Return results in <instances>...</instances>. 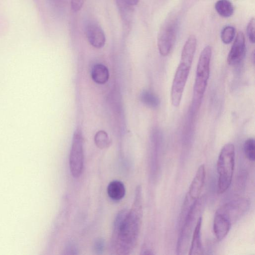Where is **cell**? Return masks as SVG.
I'll return each instance as SVG.
<instances>
[{"label":"cell","instance_id":"cell-3","mask_svg":"<svg viewBox=\"0 0 255 255\" xmlns=\"http://www.w3.org/2000/svg\"><path fill=\"white\" fill-rule=\"evenodd\" d=\"M212 48L209 45L202 50L197 63L193 87V105L198 110L206 91L210 76Z\"/></svg>","mask_w":255,"mask_h":255},{"label":"cell","instance_id":"cell-14","mask_svg":"<svg viewBox=\"0 0 255 255\" xmlns=\"http://www.w3.org/2000/svg\"><path fill=\"white\" fill-rule=\"evenodd\" d=\"M197 46L196 37L191 35L186 41L181 55V62L191 66Z\"/></svg>","mask_w":255,"mask_h":255},{"label":"cell","instance_id":"cell-15","mask_svg":"<svg viewBox=\"0 0 255 255\" xmlns=\"http://www.w3.org/2000/svg\"><path fill=\"white\" fill-rule=\"evenodd\" d=\"M107 191L109 197L115 201L123 199L126 193L124 184L118 180H114L109 183Z\"/></svg>","mask_w":255,"mask_h":255},{"label":"cell","instance_id":"cell-1","mask_svg":"<svg viewBox=\"0 0 255 255\" xmlns=\"http://www.w3.org/2000/svg\"><path fill=\"white\" fill-rule=\"evenodd\" d=\"M142 215V188L138 185L130 209L120 212L115 221L113 244L118 254H128L135 246Z\"/></svg>","mask_w":255,"mask_h":255},{"label":"cell","instance_id":"cell-20","mask_svg":"<svg viewBox=\"0 0 255 255\" xmlns=\"http://www.w3.org/2000/svg\"><path fill=\"white\" fill-rule=\"evenodd\" d=\"M94 140L97 146L101 149L108 147L110 143L109 136L104 130H100L96 133Z\"/></svg>","mask_w":255,"mask_h":255},{"label":"cell","instance_id":"cell-18","mask_svg":"<svg viewBox=\"0 0 255 255\" xmlns=\"http://www.w3.org/2000/svg\"><path fill=\"white\" fill-rule=\"evenodd\" d=\"M140 98L142 103L151 108H156L160 104L158 97L148 90L143 91L140 94Z\"/></svg>","mask_w":255,"mask_h":255},{"label":"cell","instance_id":"cell-16","mask_svg":"<svg viewBox=\"0 0 255 255\" xmlns=\"http://www.w3.org/2000/svg\"><path fill=\"white\" fill-rule=\"evenodd\" d=\"M93 80L96 83L103 84L106 83L109 78L108 68L104 65L98 64L94 66L91 73Z\"/></svg>","mask_w":255,"mask_h":255},{"label":"cell","instance_id":"cell-19","mask_svg":"<svg viewBox=\"0 0 255 255\" xmlns=\"http://www.w3.org/2000/svg\"><path fill=\"white\" fill-rule=\"evenodd\" d=\"M244 150L246 157L251 161L255 159V144L253 138L247 139L244 143Z\"/></svg>","mask_w":255,"mask_h":255},{"label":"cell","instance_id":"cell-24","mask_svg":"<svg viewBox=\"0 0 255 255\" xmlns=\"http://www.w3.org/2000/svg\"><path fill=\"white\" fill-rule=\"evenodd\" d=\"M84 0H71L70 6L72 10L74 12L79 11L83 6Z\"/></svg>","mask_w":255,"mask_h":255},{"label":"cell","instance_id":"cell-25","mask_svg":"<svg viewBox=\"0 0 255 255\" xmlns=\"http://www.w3.org/2000/svg\"><path fill=\"white\" fill-rule=\"evenodd\" d=\"M104 248V242L103 240L98 239L95 243V248L97 253L101 252Z\"/></svg>","mask_w":255,"mask_h":255},{"label":"cell","instance_id":"cell-2","mask_svg":"<svg viewBox=\"0 0 255 255\" xmlns=\"http://www.w3.org/2000/svg\"><path fill=\"white\" fill-rule=\"evenodd\" d=\"M235 158L234 145L231 143L225 144L219 153L217 162L219 194L224 193L231 185L235 169Z\"/></svg>","mask_w":255,"mask_h":255},{"label":"cell","instance_id":"cell-4","mask_svg":"<svg viewBox=\"0 0 255 255\" xmlns=\"http://www.w3.org/2000/svg\"><path fill=\"white\" fill-rule=\"evenodd\" d=\"M205 198L203 196L195 200L190 206L185 217V221L179 236L176 252L178 255L184 254L198 218V215L204 206Z\"/></svg>","mask_w":255,"mask_h":255},{"label":"cell","instance_id":"cell-11","mask_svg":"<svg viewBox=\"0 0 255 255\" xmlns=\"http://www.w3.org/2000/svg\"><path fill=\"white\" fill-rule=\"evenodd\" d=\"M206 177L205 166L200 165L189 188L187 196L192 201L198 199L203 189Z\"/></svg>","mask_w":255,"mask_h":255},{"label":"cell","instance_id":"cell-10","mask_svg":"<svg viewBox=\"0 0 255 255\" xmlns=\"http://www.w3.org/2000/svg\"><path fill=\"white\" fill-rule=\"evenodd\" d=\"M85 33L88 41L93 47L101 48L104 46L105 34L99 24L94 21L89 22L86 25Z\"/></svg>","mask_w":255,"mask_h":255},{"label":"cell","instance_id":"cell-21","mask_svg":"<svg viewBox=\"0 0 255 255\" xmlns=\"http://www.w3.org/2000/svg\"><path fill=\"white\" fill-rule=\"evenodd\" d=\"M236 33V29L234 27L228 25L224 27L221 31V38L222 42L228 44L234 39Z\"/></svg>","mask_w":255,"mask_h":255},{"label":"cell","instance_id":"cell-5","mask_svg":"<svg viewBox=\"0 0 255 255\" xmlns=\"http://www.w3.org/2000/svg\"><path fill=\"white\" fill-rule=\"evenodd\" d=\"M177 29V19L174 15H170L162 24L157 36V47L162 56L170 53L176 40Z\"/></svg>","mask_w":255,"mask_h":255},{"label":"cell","instance_id":"cell-23","mask_svg":"<svg viewBox=\"0 0 255 255\" xmlns=\"http://www.w3.org/2000/svg\"><path fill=\"white\" fill-rule=\"evenodd\" d=\"M255 21L254 17L252 18L249 22L247 27V33L250 41L253 43H255Z\"/></svg>","mask_w":255,"mask_h":255},{"label":"cell","instance_id":"cell-12","mask_svg":"<svg viewBox=\"0 0 255 255\" xmlns=\"http://www.w3.org/2000/svg\"><path fill=\"white\" fill-rule=\"evenodd\" d=\"M230 222L223 215L216 212L213 221V231L217 240L221 241L228 235L231 227Z\"/></svg>","mask_w":255,"mask_h":255},{"label":"cell","instance_id":"cell-6","mask_svg":"<svg viewBox=\"0 0 255 255\" xmlns=\"http://www.w3.org/2000/svg\"><path fill=\"white\" fill-rule=\"evenodd\" d=\"M83 138L80 130H77L73 135L69 156V166L72 175L79 177L83 169Z\"/></svg>","mask_w":255,"mask_h":255},{"label":"cell","instance_id":"cell-22","mask_svg":"<svg viewBox=\"0 0 255 255\" xmlns=\"http://www.w3.org/2000/svg\"><path fill=\"white\" fill-rule=\"evenodd\" d=\"M140 0H116L117 3L121 12H129Z\"/></svg>","mask_w":255,"mask_h":255},{"label":"cell","instance_id":"cell-8","mask_svg":"<svg viewBox=\"0 0 255 255\" xmlns=\"http://www.w3.org/2000/svg\"><path fill=\"white\" fill-rule=\"evenodd\" d=\"M250 202L247 199L241 198L224 204L216 212L223 215L232 224L247 211Z\"/></svg>","mask_w":255,"mask_h":255},{"label":"cell","instance_id":"cell-17","mask_svg":"<svg viewBox=\"0 0 255 255\" xmlns=\"http://www.w3.org/2000/svg\"><path fill=\"white\" fill-rule=\"evenodd\" d=\"M217 13L224 17H229L232 15L234 8L233 4L229 0H218L215 4Z\"/></svg>","mask_w":255,"mask_h":255},{"label":"cell","instance_id":"cell-7","mask_svg":"<svg viewBox=\"0 0 255 255\" xmlns=\"http://www.w3.org/2000/svg\"><path fill=\"white\" fill-rule=\"evenodd\" d=\"M191 66L180 62L173 80L170 98L172 105L178 107L189 74Z\"/></svg>","mask_w":255,"mask_h":255},{"label":"cell","instance_id":"cell-9","mask_svg":"<svg viewBox=\"0 0 255 255\" xmlns=\"http://www.w3.org/2000/svg\"><path fill=\"white\" fill-rule=\"evenodd\" d=\"M246 47L245 37L242 31L238 32L227 57V62L230 65L240 63L245 56Z\"/></svg>","mask_w":255,"mask_h":255},{"label":"cell","instance_id":"cell-13","mask_svg":"<svg viewBox=\"0 0 255 255\" xmlns=\"http://www.w3.org/2000/svg\"><path fill=\"white\" fill-rule=\"evenodd\" d=\"M202 218L200 216L193 231L191 243L189 250V255L203 254V248L201 240V230Z\"/></svg>","mask_w":255,"mask_h":255}]
</instances>
